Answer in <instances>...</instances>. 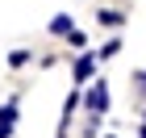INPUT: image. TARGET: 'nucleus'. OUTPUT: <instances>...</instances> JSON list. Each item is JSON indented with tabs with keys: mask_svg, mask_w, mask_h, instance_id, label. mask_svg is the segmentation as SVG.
<instances>
[{
	"mask_svg": "<svg viewBox=\"0 0 146 138\" xmlns=\"http://www.w3.org/2000/svg\"><path fill=\"white\" fill-rule=\"evenodd\" d=\"M109 105H113L109 80H92L88 88H84V109H88V117H104V113H109Z\"/></svg>",
	"mask_w": 146,
	"mask_h": 138,
	"instance_id": "nucleus-1",
	"label": "nucleus"
},
{
	"mask_svg": "<svg viewBox=\"0 0 146 138\" xmlns=\"http://www.w3.org/2000/svg\"><path fill=\"white\" fill-rule=\"evenodd\" d=\"M96 67H100V55H92V50H79V55H75V63H71V75H75V84H79V88H88V84H92Z\"/></svg>",
	"mask_w": 146,
	"mask_h": 138,
	"instance_id": "nucleus-2",
	"label": "nucleus"
},
{
	"mask_svg": "<svg viewBox=\"0 0 146 138\" xmlns=\"http://www.w3.org/2000/svg\"><path fill=\"white\" fill-rule=\"evenodd\" d=\"M17 105H21V96H9L0 105V138H13V130H17Z\"/></svg>",
	"mask_w": 146,
	"mask_h": 138,
	"instance_id": "nucleus-3",
	"label": "nucleus"
},
{
	"mask_svg": "<svg viewBox=\"0 0 146 138\" xmlns=\"http://www.w3.org/2000/svg\"><path fill=\"white\" fill-rule=\"evenodd\" d=\"M96 21H100L104 29H121V25H125V13L121 9H96Z\"/></svg>",
	"mask_w": 146,
	"mask_h": 138,
	"instance_id": "nucleus-4",
	"label": "nucleus"
},
{
	"mask_svg": "<svg viewBox=\"0 0 146 138\" xmlns=\"http://www.w3.org/2000/svg\"><path fill=\"white\" fill-rule=\"evenodd\" d=\"M71 29H75V25H71V13H54V17H50V34L54 38H67Z\"/></svg>",
	"mask_w": 146,
	"mask_h": 138,
	"instance_id": "nucleus-5",
	"label": "nucleus"
},
{
	"mask_svg": "<svg viewBox=\"0 0 146 138\" xmlns=\"http://www.w3.org/2000/svg\"><path fill=\"white\" fill-rule=\"evenodd\" d=\"M129 84H134V96L146 105V67H138V71H129Z\"/></svg>",
	"mask_w": 146,
	"mask_h": 138,
	"instance_id": "nucleus-6",
	"label": "nucleus"
},
{
	"mask_svg": "<svg viewBox=\"0 0 146 138\" xmlns=\"http://www.w3.org/2000/svg\"><path fill=\"white\" fill-rule=\"evenodd\" d=\"M25 63H29V50H25V46L9 50V67H25Z\"/></svg>",
	"mask_w": 146,
	"mask_h": 138,
	"instance_id": "nucleus-7",
	"label": "nucleus"
},
{
	"mask_svg": "<svg viewBox=\"0 0 146 138\" xmlns=\"http://www.w3.org/2000/svg\"><path fill=\"white\" fill-rule=\"evenodd\" d=\"M117 50H121V38H109V42H104L100 50H96V55H100V63H104V59H113Z\"/></svg>",
	"mask_w": 146,
	"mask_h": 138,
	"instance_id": "nucleus-8",
	"label": "nucleus"
},
{
	"mask_svg": "<svg viewBox=\"0 0 146 138\" xmlns=\"http://www.w3.org/2000/svg\"><path fill=\"white\" fill-rule=\"evenodd\" d=\"M67 42L75 46V50H84V46H88V34H84V29H71V34H67Z\"/></svg>",
	"mask_w": 146,
	"mask_h": 138,
	"instance_id": "nucleus-9",
	"label": "nucleus"
},
{
	"mask_svg": "<svg viewBox=\"0 0 146 138\" xmlns=\"http://www.w3.org/2000/svg\"><path fill=\"white\" fill-rule=\"evenodd\" d=\"M104 138H117V134H104Z\"/></svg>",
	"mask_w": 146,
	"mask_h": 138,
	"instance_id": "nucleus-10",
	"label": "nucleus"
}]
</instances>
